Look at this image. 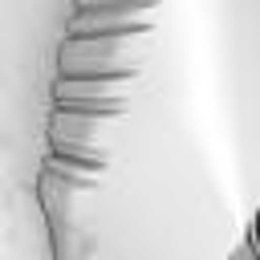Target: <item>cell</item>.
<instances>
[{"instance_id":"1","label":"cell","mask_w":260,"mask_h":260,"mask_svg":"<svg viewBox=\"0 0 260 260\" xmlns=\"http://www.w3.org/2000/svg\"><path fill=\"white\" fill-rule=\"evenodd\" d=\"M256 0H73L45 122L53 260H252Z\"/></svg>"}]
</instances>
